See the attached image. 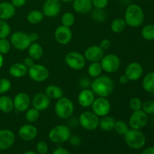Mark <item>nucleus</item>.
Instances as JSON below:
<instances>
[{
	"mask_svg": "<svg viewBox=\"0 0 154 154\" xmlns=\"http://www.w3.org/2000/svg\"><path fill=\"white\" fill-rule=\"evenodd\" d=\"M90 87L92 91L98 97L107 98L114 91V84L111 77L101 75L91 81Z\"/></svg>",
	"mask_w": 154,
	"mask_h": 154,
	"instance_id": "obj_1",
	"label": "nucleus"
},
{
	"mask_svg": "<svg viewBox=\"0 0 154 154\" xmlns=\"http://www.w3.org/2000/svg\"><path fill=\"white\" fill-rule=\"evenodd\" d=\"M126 26L136 28L141 26L144 21V12L142 8L137 4H131L126 8L124 14Z\"/></svg>",
	"mask_w": 154,
	"mask_h": 154,
	"instance_id": "obj_2",
	"label": "nucleus"
},
{
	"mask_svg": "<svg viewBox=\"0 0 154 154\" xmlns=\"http://www.w3.org/2000/svg\"><path fill=\"white\" fill-rule=\"evenodd\" d=\"M124 140L127 146L133 150H140L146 144V136L138 129H129L124 135Z\"/></svg>",
	"mask_w": 154,
	"mask_h": 154,
	"instance_id": "obj_3",
	"label": "nucleus"
},
{
	"mask_svg": "<svg viewBox=\"0 0 154 154\" xmlns=\"http://www.w3.org/2000/svg\"><path fill=\"white\" fill-rule=\"evenodd\" d=\"M75 111V105L73 102L69 98L64 97L59 99L54 107V111L57 117L62 120L70 118Z\"/></svg>",
	"mask_w": 154,
	"mask_h": 154,
	"instance_id": "obj_4",
	"label": "nucleus"
},
{
	"mask_svg": "<svg viewBox=\"0 0 154 154\" xmlns=\"http://www.w3.org/2000/svg\"><path fill=\"white\" fill-rule=\"evenodd\" d=\"M70 129L65 125H57L48 133L49 140L55 144H62L69 140L71 137Z\"/></svg>",
	"mask_w": 154,
	"mask_h": 154,
	"instance_id": "obj_5",
	"label": "nucleus"
},
{
	"mask_svg": "<svg viewBox=\"0 0 154 154\" xmlns=\"http://www.w3.org/2000/svg\"><path fill=\"white\" fill-rule=\"evenodd\" d=\"M99 117L92 111H84L78 118L79 124L83 129L87 131H93L99 127Z\"/></svg>",
	"mask_w": 154,
	"mask_h": 154,
	"instance_id": "obj_6",
	"label": "nucleus"
},
{
	"mask_svg": "<svg viewBox=\"0 0 154 154\" xmlns=\"http://www.w3.org/2000/svg\"><path fill=\"white\" fill-rule=\"evenodd\" d=\"M65 63L70 69L79 71L84 69L85 66L86 60L84 54L77 51H71L65 57Z\"/></svg>",
	"mask_w": 154,
	"mask_h": 154,
	"instance_id": "obj_7",
	"label": "nucleus"
},
{
	"mask_svg": "<svg viewBox=\"0 0 154 154\" xmlns=\"http://www.w3.org/2000/svg\"><path fill=\"white\" fill-rule=\"evenodd\" d=\"M102 70L109 74L115 73L120 67V60L116 54H109L104 55L100 61Z\"/></svg>",
	"mask_w": 154,
	"mask_h": 154,
	"instance_id": "obj_8",
	"label": "nucleus"
},
{
	"mask_svg": "<svg viewBox=\"0 0 154 154\" xmlns=\"http://www.w3.org/2000/svg\"><path fill=\"white\" fill-rule=\"evenodd\" d=\"M92 111L99 117L108 115L111 110V102L105 97H98L95 99L91 105Z\"/></svg>",
	"mask_w": 154,
	"mask_h": 154,
	"instance_id": "obj_9",
	"label": "nucleus"
},
{
	"mask_svg": "<svg viewBox=\"0 0 154 154\" xmlns=\"http://www.w3.org/2000/svg\"><path fill=\"white\" fill-rule=\"evenodd\" d=\"M11 46L18 51H25L31 45L29 34L24 32H15L11 35L10 40Z\"/></svg>",
	"mask_w": 154,
	"mask_h": 154,
	"instance_id": "obj_10",
	"label": "nucleus"
},
{
	"mask_svg": "<svg viewBox=\"0 0 154 154\" xmlns=\"http://www.w3.org/2000/svg\"><path fill=\"white\" fill-rule=\"evenodd\" d=\"M30 78L35 82H44L49 78L50 72L48 68L41 64H34L28 69V74Z\"/></svg>",
	"mask_w": 154,
	"mask_h": 154,
	"instance_id": "obj_11",
	"label": "nucleus"
},
{
	"mask_svg": "<svg viewBox=\"0 0 154 154\" xmlns=\"http://www.w3.org/2000/svg\"><path fill=\"white\" fill-rule=\"evenodd\" d=\"M148 123V115L142 110L133 111L129 119V126L131 129L141 130Z\"/></svg>",
	"mask_w": 154,
	"mask_h": 154,
	"instance_id": "obj_12",
	"label": "nucleus"
},
{
	"mask_svg": "<svg viewBox=\"0 0 154 154\" xmlns=\"http://www.w3.org/2000/svg\"><path fill=\"white\" fill-rule=\"evenodd\" d=\"M62 4L60 0H45L42 6V12L45 17H56L60 13Z\"/></svg>",
	"mask_w": 154,
	"mask_h": 154,
	"instance_id": "obj_13",
	"label": "nucleus"
},
{
	"mask_svg": "<svg viewBox=\"0 0 154 154\" xmlns=\"http://www.w3.org/2000/svg\"><path fill=\"white\" fill-rule=\"evenodd\" d=\"M72 31L70 27L59 26L54 32V38L57 43L61 45H66L71 42L72 39Z\"/></svg>",
	"mask_w": 154,
	"mask_h": 154,
	"instance_id": "obj_14",
	"label": "nucleus"
},
{
	"mask_svg": "<svg viewBox=\"0 0 154 154\" xmlns=\"http://www.w3.org/2000/svg\"><path fill=\"white\" fill-rule=\"evenodd\" d=\"M14 108L17 112H26L31 105V99L26 93H19L13 99Z\"/></svg>",
	"mask_w": 154,
	"mask_h": 154,
	"instance_id": "obj_15",
	"label": "nucleus"
},
{
	"mask_svg": "<svg viewBox=\"0 0 154 154\" xmlns=\"http://www.w3.org/2000/svg\"><path fill=\"white\" fill-rule=\"evenodd\" d=\"M144 73V69L141 63L138 62L130 63L126 68L125 75H126L129 81H135L139 80L142 77Z\"/></svg>",
	"mask_w": 154,
	"mask_h": 154,
	"instance_id": "obj_16",
	"label": "nucleus"
},
{
	"mask_svg": "<svg viewBox=\"0 0 154 154\" xmlns=\"http://www.w3.org/2000/svg\"><path fill=\"white\" fill-rule=\"evenodd\" d=\"M15 134L10 129H0V150H8L15 143Z\"/></svg>",
	"mask_w": 154,
	"mask_h": 154,
	"instance_id": "obj_17",
	"label": "nucleus"
},
{
	"mask_svg": "<svg viewBox=\"0 0 154 154\" xmlns=\"http://www.w3.org/2000/svg\"><path fill=\"white\" fill-rule=\"evenodd\" d=\"M103 50L100 48L99 45H92L88 47L84 53L86 61L90 62H100L102 57L105 55Z\"/></svg>",
	"mask_w": 154,
	"mask_h": 154,
	"instance_id": "obj_18",
	"label": "nucleus"
},
{
	"mask_svg": "<svg viewBox=\"0 0 154 154\" xmlns=\"http://www.w3.org/2000/svg\"><path fill=\"white\" fill-rule=\"evenodd\" d=\"M38 129L31 123L24 124L18 130V136L24 141H31L36 138Z\"/></svg>",
	"mask_w": 154,
	"mask_h": 154,
	"instance_id": "obj_19",
	"label": "nucleus"
},
{
	"mask_svg": "<svg viewBox=\"0 0 154 154\" xmlns=\"http://www.w3.org/2000/svg\"><path fill=\"white\" fill-rule=\"evenodd\" d=\"M31 104L32 108L39 111H43L51 105V99L45 93H38L33 97Z\"/></svg>",
	"mask_w": 154,
	"mask_h": 154,
	"instance_id": "obj_20",
	"label": "nucleus"
},
{
	"mask_svg": "<svg viewBox=\"0 0 154 154\" xmlns=\"http://www.w3.org/2000/svg\"><path fill=\"white\" fill-rule=\"evenodd\" d=\"M96 99V95L94 94L91 89H83L78 96V102L79 105L84 108L91 107L93 101Z\"/></svg>",
	"mask_w": 154,
	"mask_h": 154,
	"instance_id": "obj_21",
	"label": "nucleus"
},
{
	"mask_svg": "<svg viewBox=\"0 0 154 154\" xmlns=\"http://www.w3.org/2000/svg\"><path fill=\"white\" fill-rule=\"evenodd\" d=\"M72 2L73 10L80 14H86L93 10L92 0H73Z\"/></svg>",
	"mask_w": 154,
	"mask_h": 154,
	"instance_id": "obj_22",
	"label": "nucleus"
},
{
	"mask_svg": "<svg viewBox=\"0 0 154 154\" xmlns=\"http://www.w3.org/2000/svg\"><path fill=\"white\" fill-rule=\"evenodd\" d=\"M16 14V8L9 2H0V20H7L13 17Z\"/></svg>",
	"mask_w": 154,
	"mask_h": 154,
	"instance_id": "obj_23",
	"label": "nucleus"
},
{
	"mask_svg": "<svg viewBox=\"0 0 154 154\" xmlns=\"http://www.w3.org/2000/svg\"><path fill=\"white\" fill-rule=\"evenodd\" d=\"M9 74L15 78H21L28 74V68L23 63H15L9 68Z\"/></svg>",
	"mask_w": 154,
	"mask_h": 154,
	"instance_id": "obj_24",
	"label": "nucleus"
},
{
	"mask_svg": "<svg viewBox=\"0 0 154 154\" xmlns=\"http://www.w3.org/2000/svg\"><path fill=\"white\" fill-rule=\"evenodd\" d=\"M27 50H28L29 57L32 58L35 61L40 60L44 54L43 48L40 44L37 42L32 43Z\"/></svg>",
	"mask_w": 154,
	"mask_h": 154,
	"instance_id": "obj_25",
	"label": "nucleus"
},
{
	"mask_svg": "<svg viewBox=\"0 0 154 154\" xmlns=\"http://www.w3.org/2000/svg\"><path fill=\"white\" fill-rule=\"evenodd\" d=\"M115 121V119L111 116H105L99 119V127L105 132H110L114 130Z\"/></svg>",
	"mask_w": 154,
	"mask_h": 154,
	"instance_id": "obj_26",
	"label": "nucleus"
},
{
	"mask_svg": "<svg viewBox=\"0 0 154 154\" xmlns=\"http://www.w3.org/2000/svg\"><path fill=\"white\" fill-rule=\"evenodd\" d=\"M45 93L51 99L58 100L63 96V90L57 85H49L45 88Z\"/></svg>",
	"mask_w": 154,
	"mask_h": 154,
	"instance_id": "obj_27",
	"label": "nucleus"
},
{
	"mask_svg": "<svg viewBox=\"0 0 154 154\" xmlns=\"http://www.w3.org/2000/svg\"><path fill=\"white\" fill-rule=\"evenodd\" d=\"M14 108L13 99L8 96H0V111L5 114L11 112Z\"/></svg>",
	"mask_w": 154,
	"mask_h": 154,
	"instance_id": "obj_28",
	"label": "nucleus"
},
{
	"mask_svg": "<svg viewBox=\"0 0 154 154\" xmlns=\"http://www.w3.org/2000/svg\"><path fill=\"white\" fill-rule=\"evenodd\" d=\"M142 87L147 93H154V72H149L144 77Z\"/></svg>",
	"mask_w": 154,
	"mask_h": 154,
	"instance_id": "obj_29",
	"label": "nucleus"
},
{
	"mask_svg": "<svg viewBox=\"0 0 154 154\" xmlns=\"http://www.w3.org/2000/svg\"><path fill=\"white\" fill-rule=\"evenodd\" d=\"M44 17H45V15L43 12L39 10H32L29 12L26 16V20L30 24L37 25L43 20Z\"/></svg>",
	"mask_w": 154,
	"mask_h": 154,
	"instance_id": "obj_30",
	"label": "nucleus"
},
{
	"mask_svg": "<svg viewBox=\"0 0 154 154\" xmlns=\"http://www.w3.org/2000/svg\"><path fill=\"white\" fill-rule=\"evenodd\" d=\"M102 71L103 70H102L100 62H93L89 65L87 73L90 78H96L102 75Z\"/></svg>",
	"mask_w": 154,
	"mask_h": 154,
	"instance_id": "obj_31",
	"label": "nucleus"
},
{
	"mask_svg": "<svg viewBox=\"0 0 154 154\" xmlns=\"http://www.w3.org/2000/svg\"><path fill=\"white\" fill-rule=\"evenodd\" d=\"M126 22L122 18H116L111 23V29L114 33L122 32L126 29Z\"/></svg>",
	"mask_w": 154,
	"mask_h": 154,
	"instance_id": "obj_32",
	"label": "nucleus"
},
{
	"mask_svg": "<svg viewBox=\"0 0 154 154\" xmlns=\"http://www.w3.org/2000/svg\"><path fill=\"white\" fill-rule=\"evenodd\" d=\"M141 35L146 41L154 40V25L147 24L141 29Z\"/></svg>",
	"mask_w": 154,
	"mask_h": 154,
	"instance_id": "obj_33",
	"label": "nucleus"
},
{
	"mask_svg": "<svg viewBox=\"0 0 154 154\" xmlns=\"http://www.w3.org/2000/svg\"><path fill=\"white\" fill-rule=\"evenodd\" d=\"M39 117H40V111H38L35 108H29L26 111L25 118L26 120V121H28L29 123H32L36 122L38 120Z\"/></svg>",
	"mask_w": 154,
	"mask_h": 154,
	"instance_id": "obj_34",
	"label": "nucleus"
},
{
	"mask_svg": "<svg viewBox=\"0 0 154 154\" xmlns=\"http://www.w3.org/2000/svg\"><path fill=\"white\" fill-rule=\"evenodd\" d=\"M75 22V16L72 12H65L61 17L62 25L67 27H71L74 25Z\"/></svg>",
	"mask_w": 154,
	"mask_h": 154,
	"instance_id": "obj_35",
	"label": "nucleus"
},
{
	"mask_svg": "<svg viewBox=\"0 0 154 154\" xmlns=\"http://www.w3.org/2000/svg\"><path fill=\"white\" fill-rule=\"evenodd\" d=\"M92 18L94 21L97 23H102L106 20L107 18V13L105 11V9H98L95 8L92 11L91 14Z\"/></svg>",
	"mask_w": 154,
	"mask_h": 154,
	"instance_id": "obj_36",
	"label": "nucleus"
},
{
	"mask_svg": "<svg viewBox=\"0 0 154 154\" xmlns=\"http://www.w3.org/2000/svg\"><path fill=\"white\" fill-rule=\"evenodd\" d=\"M129 124L123 120H116L114 124V130L117 134L121 135H124L129 130Z\"/></svg>",
	"mask_w": 154,
	"mask_h": 154,
	"instance_id": "obj_37",
	"label": "nucleus"
},
{
	"mask_svg": "<svg viewBox=\"0 0 154 154\" xmlns=\"http://www.w3.org/2000/svg\"><path fill=\"white\" fill-rule=\"evenodd\" d=\"M11 26L5 20H0V38H7L11 34Z\"/></svg>",
	"mask_w": 154,
	"mask_h": 154,
	"instance_id": "obj_38",
	"label": "nucleus"
},
{
	"mask_svg": "<svg viewBox=\"0 0 154 154\" xmlns=\"http://www.w3.org/2000/svg\"><path fill=\"white\" fill-rule=\"evenodd\" d=\"M142 101H141V99L138 97H133L130 99L129 101V108L132 111H139V110H141V108H142Z\"/></svg>",
	"mask_w": 154,
	"mask_h": 154,
	"instance_id": "obj_39",
	"label": "nucleus"
},
{
	"mask_svg": "<svg viewBox=\"0 0 154 154\" xmlns=\"http://www.w3.org/2000/svg\"><path fill=\"white\" fill-rule=\"evenodd\" d=\"M141 110L147 115L154 114V100H147L143 102Z\"/></svg>",
	"mask_w": 154,
	"mask_h": 154,
	"instance_id": "obj_40",
	"label": "nucleus"
},
{
	"mask_svg": "<svg viewBox=\"0 0 154 154\" xmlns=\"http://www.w3.org/2000/svg\"><path fill=\"white\" fill-rule=\"evenodd\" d=\"M11 44L7 38H0V54H7L10 51Z\"/></svg>",
	"mask_w": 154,
	"mask_h": 154,
	"instance_id": "obj_41",
	"label": "nucleus"
},
{
	"mask_svg": "<svg viewBox=\"0 0 154 154\" xmlns=\"http://www.w3.org/2000/svg\"><path fill=\"white\" fill-rule=\"evenodd\" d=\"M11 88V83L7 78H0V94L8 93Z\"/></svg>",
	"mask_w": 154,
	"mask_h": 154,
	"instance_id": "obj_42",
	"label": "nucleus"
},
{
	"mask_svg": "<svg viewBox=\"0 0 154 154\" xmlns=\"http://www.w3.org/2000/svg\"><path fill=\"white\" fill-rule=\"evenodd\" d=\"M36 151L38 154H46L48 152V144L45 141H40L36 144Z\"/></svg>",
	"mask_w": 154,
	"mask_h": 154,
	"instance_id": "obj_43",
	"label": "nucleus"
},
{
	"mask_svg": "<svg viewBox=\"0 0 154 154\" xmlns=\"http://www.w3.org/2000/svg\"><path fill=\"white\" fill-rule=\"evenodd\" d=\"M93 6L95 8L98 9H105L108 6V0H92Z\"/></svg>",
	"mask_w": 154,
	"mask_h": 154,
	"instance_id": "obj_44",
	"label": "nucleus"
},
{
	"mask_svg": "<svg viewBox=\"0 0 154 154\" xmlns=\"http://www.w3.org/2000/svg\"><path fill=\"white\" fill-rule=\"evenodd\" d=\"M78 84H79V87H81V88H82V90L83 89H88L89 87H90L91 81H90L89 78L84 77V78H82L80 79Z\"/></svg>",
	"mask_w": 154,
	"mask_h": 154,
	"instance_id": "obj_45",
	"label": "nucleus"
},
{
	"mask_svg": "<svg viewBox=\"0 0 154 154\" xmlns=\"http://www.w3.org/2000/svg\"><path fill=\"white\" fill-rule=\"evenodd\" d=\"M69 142L74 146H78L81 144V139L79 136L78 135H71L70 138H69Z\"/></svg>",
	"mask_w": 154,
	"mask_h": 154,
	"instance_id": "obj_46",
	"label": "nucleus"
},
{
	"mask_svg": "<svg viewBox=\"0 0 154 154\" xmlns=\"http://www.w3.org/2000/svg\"><path fill=\"white\" fill-rule=\"evenodd\" d=\"M100 48H102L103 51H106L110 48V47L111 46V42L109 39L105 38L100 42V45H99Z\"/></svg>",
	"mask_w": 154,
	"mask_h": 154,
	"instance_id": "obj_47",
	"label": "nucleus"
},
{
	"mask_svg": "<svg viewBox=\"0 0 154 154\" xmlns=\"http://www.w3.org/2000/svg\"><path fill=\"white\" fill-rule=\"evenodd\" d=\"M11 2L15 8H21L25 5L26 0H11Z\"/></svg>",
	"mask_w": 154,
	"mask_h": 154,
	"instance_id": "obj_48",
	"label": "nucleus"
},
{
	"mask_svg": "<svg viewBox=\"0 0 154 154\" xmlns=\"http://www.w3.org/2000/svg\"><path fill=\"white\" fill-rule=\"evenodd\" d=\"M52 154H71V153L67 150V149L60 147L56 148L55 150L53 151Z\"/></svg>",
	"mask_w": 154,
	"mask_h": 154,
	"instance_id": "obj_49",
	"label": "nucleus"
},
{
	"mask_svg": "<svg viewBox=\"0 0 154 154\" xmlns=\"http://www.w3.org/2000/svg\"><path fill=\"white\" fill-rule=\"evenodd\" d=\"M23 64L25 65L29 69L30 67H32V66L35 64V60H33L32 58H31L30 57H26V58H25V60H24L23 61Z\"/></svg>",
	"mask_w": 154,
	"mask_h": 154,
	"instance_id": "obj_50",
	"label": "nucleus"
},
{
	"mask_svg": "<svg viewBox=\"0 0 154 154\" xmlns=\"http://www.w3.org/2000/svg\"><path fill=\"white\" fill-rule=\"evenodd\" d=\"M29 37L31 43H34V42H37V41L39 39V35L36 32H32L29 34Z\"/></svg>",
	"mask_w": 154,
	"mask_h": 154,
	"instance_id": "obj_51",
	"label": "nucleus"
},
{
	"mask_svg": "<svg viewBox=\"0 0 154 154\" xmlns=\"http://www.w3.org/2000/svg\"><path fill=\"white\" fill-rule=\"evenodd\" d=\"M129 81V78L126 77V75H121V76L120 77V78H119V82H120V84H123H123H126Z\"/></svg>",
	"mask_w": 154,
	"mask_h": 154,
	"instance_id": "obj_52",
	"label": "nucleus"
},
{
	"mask_svg": "<svg viewBox=\"0 0 154 154\" xmlns=\"http://www.w3.org/2000/svg\"><path fill=\"white\" fill-rule=\"evenodd\" d=\"M141 154H154V147H149L144 149Z\"/></svg>",
	"mask_w": 154,
	"mask_h": 154,
	"instance_id": "obj_53",
	"label": "nucleus"
},
{
	"mask_svg": "<svg viewBox=\"0 0 154 154\" xmlns=\"http://www.w3.org/2000/svg\"><path fill=\"white\" fill-rule=\"evenodd\" d=\"M3 64H4V58H3V55L0 54V69L2 67Z\"/></svg>",
	"mask_w": 154,
	"mask_h": 154,
	"instance_id": "obj_54",
	"label": "nucleus"
},
{
	"mask_svg": "<svg viewBox=\"0 0 154 154\" xmlns=\"http://www.w3.org/2000/svg\"><path fill=\"white\" fill-rule=\"evenodd\" d=\"M23 154H38L36 152L33 151V150H27V151L24 152Z\"/></svg>",
	"mask_w": 154,
	"mask_h": 154,
	"instance_id": "obj_55",
	"label": "nucleus"
},
{
	"mask_svg": "<svg viewBox=\"0 0 154 154\" xmlns=\"http://www.w3.org/2000/svg\"><path fill=\"white\" fill-rule=\"evenodd\" d=\"M61 2H66V3H69V2H72L73 0H60Z\"/></svg>",
	"mask_w": 154,
	"mask_h": 154,
	"instance_id": "obj_56",
	"label": "nucleus"
},
{
	"mask_svg": "<svg viewBox=\"0 0 154 154\" xmlns=\"http://www.w3.org/2000/svg\"><path fill=\"white\" fill-rule=\"evenodd\" d=\"M0 154H2V153H1V152H0Z\"/></svg>",
	"mask_w": 154,
	"mask_h": 154,
	"instance_id": "obj_57",
	"label": "nucleus"
},
{
	"mask_svg": "<svg viewBox=\"0 0 154 154\" xmlns=\"http://www.w3.org/2000/svg\"><path fill=\"white\" fill-rule=\"evenodd\" d=\"M46 154H48V153H46Z\"/></svg>",
	"mask_w": 154,
	"mask_h": 154,
	"instance_id": "obj_58",
	"label": "nucleus"
}]
</instances>
